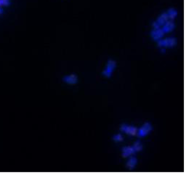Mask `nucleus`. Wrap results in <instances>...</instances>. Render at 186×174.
I'll use <instances>...</instances> for the list:
<instances>
[{"mask_svg": "<svg viewBox=\"0 0 186 174\" xmlns=\"http://www.w3.org/2000/svg\"><path fill=\"white\" fill-rule=\"evenodd\" d=\"M137 162L138 161L136 158L135 157H131L129 160L128 161L127 165L129 169H133L137 165Z\"/></svg>", "mask_w": 186, "mask_h": 174, "instance_id": "6e6552de", "label": "nucleus"}, {"mask_svg": "<svg viewBox=\"0 0 186 174\" xmlns=\"http://www.w3.org/2000/svg\"><path fill=\"white\" fill-rule=\"evenodd\" d=\"M114 139L115 141L120 142L123 140V137L120 134L116 135L114 137Z\"/></svg>", "mask_w": 186, "mask_h": 174, "instance_id": "1a4fd4ad", "label": "nucleus"}, {"mask_svg": "<svg viewBox=\"0 0 186 174\" xmlns=\"http://www.w3.org/2000/svg\"><path fill=\"white\" fill-rule=\"evenodd\" d=\"M135 152H138V151L134 145L132 146H128L123 147L122 149V155L124 157H131Z\"/></svg>", "mask_w": 186, "mask_h": 174, "instance_id": "423d86ee", "label": "nucleus"}, {"mask_svg": "<svg viewBox=\"0 0 186 174\" xmlns=\"http://www.w3.org/2000/svg\"><path fill=\"white\" fill-rule=\"evenodd\" d=\"M9 3V0H0V6L8 5Z\"/></svg>", "mask_w": 186, "mask_h": 174, "instance_id": "9d476101", "label": "nucleus"}, {"mask_svg": "<svg viewBox=\"0 0 186 174\" xmlns=\"http://www.w3.org/2000/svg\"><path fill=\"white\" fill-rule=\"evenodd\" d=\"M177 38L173 35L166 37L156 42L157 47L162 50L173 48L177 45Z\"/></svg>", "mask_w": 186, "mask_h": 174, "instance_id": "f03ea898", "label": "nucleus"}, {"mask_svg": "<svg viewBox=\"0 0 186 174\" xmlns=\"http://www.w3.org/2000/svg\"><path fill=\"white\" fill-rule=\"evenodd\" d=\"M120 130L122 132L130 136H134L137 134L138 129L136 127L127 124H123L121 126Z\"/></svg>", "mask_w": 186, "mask_h": 174, "instance_id": "39448f33", "label": "nucleus"}, {"mask_svg": "<svg viewBox=\"0 0 186 174\" xmlns=\"http://www.w3.org/2000/svg\"><path fill=\"white\" fill-rule=\"evenodd\" d=\"M117 67V63L114 59H109L106 63L102 71L103 76L107 78H110L113 76Z\"/></svg>", "mask_w": 186, "mask_h": 174, "instance_id": "7ed1b4c3", "label": "nucleus"}, {"mask_svg": "<svg viewBox=\"0 0 186 174\" xmlns=\"http://www.w3.org/2000/svg\"><path fill=\"white\" fill-rule=\"evenodd\" d=\"M178 15V11L174 8H168L157 15L151 24L149 34L151 40L156 43L172 35L177 27Z\"/></svg>", "mask_w": 186, "mask_h": 174, "instance_id": "f257e3e1", "label": "nucleus"}, {"mask_svg": "<svg viewBox=\"0 0 186 174\" xmlns=\"http://www.w3.org/2000/svg\"><path fill=\"white\" fill-rule=\"evenodd\" d=\"M2 9H1V8H0V13H1L2 12Z\"/></svg>", "mask_w": 186, "mask_h": 174, "instance_id": "9b49d317", "label": "nucleus"}, {"mask_svg": "<svg viewBox=\"0 0 186 174\" xmlns=\"http://www.w3.org/2000/svg\"><path fill=\"white\" fill-rule=\"evenodd\" d=\"M63 81L69 84H75L78 81V77L75 74H70L63 77Z\"/></svg>", "mask_w": 186, "mask_h": 174, "instance_id": "0eeeda50", "label": "nucleus"}, {"mask_svg": "<svg viewBox=\"0 0 186 174\" xmlns=\"http://www.w3.org/2000/svg\"><path fill=\"white\" fill-rule=\"evenodd\" d=\"M152 125L149 122H145L138 130L137 134L139 137L143 138L147 136L152 130Z\"/></svg>", "mask_w": 186, "mask_h": 174, "instance_id": "20e7f679", "label": "nucleus"}]
</instances>
